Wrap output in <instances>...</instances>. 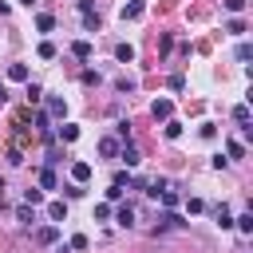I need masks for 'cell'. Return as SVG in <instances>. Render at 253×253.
Instances as JSON below:
<instances>
[{
	"label": "cell",
	"mask_w": 253,
	"mask_h": 253,
	"mask_svg": "<svg viewBox=\"0 0 253 253\" xmlns=\"http://www.w3.org/2000/svg\"><path fill=\"white\" fill-rule=\"evenodd\" d=\"M162 229H186V221H182L178 213H162L158 225H154V233H162Z\"/></svg>",
	"instance_id": "cell-1"
},
{
	"label": "cell",
	"mask_w": 253,
	"mask_h": 253,
	"mask_svg": "<svg viewBox=\"0 0 253 253\" xmlns=\"http://www.w3.org/2000/svg\"><path fill=\"white\" fill-rule=\"evenodd\" d=\"M146 12V0H130V4H123V20H138Z\"/></svg>",
	"instance_id": "cell-2"
},
{
	"label": "cell",
	"mask_w": 253,
	"mask_h": 253,
	"mask_svg": "<svg viewBox=\"0 0 253 253\" xmlns=\"http://www.w3.org/2000/svg\"><path fill=\"white\" fill-rule=\"evenodd\" d=\"M170 111H174L170 99H154V103H150V115H154V119H170Z\"/></svg>",
	"instance_id": "cell-3"
},
{
	"label": "cell",
	"mask_w": 253,
	"mask_h": 253,
	"mask_svg": "<svg viewBox=\"0 0 253 253\" xmlns=\"http://www.w3.org/2000/svg\"><path fill=\"white\" fill-rule=\"evenodd\" d=\"M91 174H95V170H91V162H75V166H71V178H75L79 186H83V182H91Z\"/></svg>",
	"instance_id": "cell-4"
},
{
	"label": "cell",
	"mask_w": 253,
	"mask_h": 253,
	"mask_svg": "<svg viewBox=\"0 0 253 253\" xmlns=\"http://www.w3.org/2000/svg\"><path fill=\"white\" fill-rule=\"evenodd\" d=\"M47 217L51 221H67V206L63 202H47Z\"/></svg>",
	"instance_id": "cell-5"
},
{
	"label": "cell",
	"mask_w": 253,
	"mask_h": 253,
	"mask_svg": "<svg viewBox=\"0 0 253 253\" xmlns=\"http://www.w3.org/2000/svg\"><path fill=\"white\" fill-rule=\"evenodd\" d=\"M71 55H75V59H91V43H87V40H75V43H71Z\"/></svg>",
	"instance_id": "cell-6"
},
{
	"label": "cell",
	"mask_w": 253,
	"mask_h": 253,
	"mask_svg": "<svg viewBox=\"0 0 253 253\" xmlns=\"http://www.w3.org/2000/svg\"><path fill=\"white\" fill-rule=\"evenodd\" d=\"M99 154H103V158H115V154H119V142H115V138H99Z\"/></svg>",
	"instance_id": "cell-7"
},
{
	"label": "cell",
	"mask_w": 253,
	"mask_h": 253,
	"mask_svg": "<svg viewBox=\"0 0 253 253\" xmlns=\"http://www.w3.org/2000/svg\"><path fill=\"white\" fill-rule=\"evenodd\" d=\"M213 221H217L221 229H229V225H233V217H229V210H225V206H213Z\"/></svg>",
	"instance_id": "cell-8"
},
{
	"label": "cell",
	"mask_w": 253,
	"mask_h": 253,
	"mask_svg": "<svg viewBox=\"0 0 253 253\" xmlns=\"http://www.w3.org/2000/svg\"><path fill=\"white\" fill-rule=\"evenodd\" d=\"M8 79H16V83H28V67H24V63H12V67H8Z\"/></svg>",
	"instance_id": "cell-9"
},
{
	"label": "cell",
	"mask_w": 253,
	"mask_h": 253,
	"mask_svg": "<svg viewBox=\"0 0 253 253\" xmlns=\"http://www.w3.org/2000/svg\"><path fill=\"white\" fill-rule=\"evenodd\" d=\"M59 138H63V142H75V138H79V126H75V123H63V126H59Z\"/></svg>",
	"instance_id": "cell-10"
},
{
	"label": "cell",
	"mask_w": 253,
	"mask_h": 253,
	"mask_svg": "<svg viewBox=\"0 0 253 253\" xmlns=\"http://www.w3.org/2000/svg\"><path fill=\"white\" fill-rule=\"evenodd\" d=\"M119 158H123V162H126V166H138V162H142V158H138V150H134V146H123V150H119Z\"/></svg>",
	"instance_id": "cell-11"
},
{
	"label": "cell",
	"mask_w": 253,
	"mask_h": 253,
	"mask_svg": "<svg viewBox=\"0 0 253 253\" xmlns=\"http://www.w3.org/2000/svg\"><path fill=\"white\" fill-rule=\"evenodd\" d=\"M115 221H119V225H130V221H134V210H130V206H119V210H115Z\"/></svg>",
	"instance_id": "cell-12"
},
{
	"label": "cell",
	"mask_w": 253,
	"mask_h": 253,
	"mask_svg": "<svg viewBox=\"0 0 253 253\" xmlns=\"http://www.w3.org/2000/svg\"><path fill=\"white\" fill-rule=\"evenodd\" d=\"M233 225H237L241 233H253V213H237V217H233Z\"/></svg>",
	"instance_id": "cell-13"
},
{
	"label": "cell",
	"mask_w": 253,
	"mask_h": 253,
	"mask_svg": "<svg viewBox=\"0 0 253 253\" xmlns=\"http://www.w3.org/2000/svg\"><path fill=\"white\" fill-rule=\"evenodd\" d=\"M115 55H119V63H130V59H134V47H130V43H119Z\"/></svg>",
	"instance_id": "cell-14"
},
{
	"label": "cell",
	"mask_w": 253,
	"mask_h": 253,
	"mask_svg": "<svg viewBox=\"0 0 253 253\" xmlns=\"http://www.w3.org/2000/svg\"><path fill=\"white\" fill-rule=\"evenodd\" d=\"M225 154H229V158H245V146H241L237 138H229V142H225Z\"/></svg>",
	"instance_id": "cell-15"
},
{
	"label": "cell",
	"mask_w": 253,
	"mask_h": 253,
	"mask_svg": "<svg viewBox=\"0 0 253 253\" xmlns=\"http://www.w3.org/2000/svg\"><path fill=\"white\" fill-rule=\"evenodd\" d=\"M40 190H55V174H51V166L40 170Z\"/></svg>",
	"instance_id": "cell-16"
},
{
	"label": "cell",
	"mask_w": 253,
	"mask_h": 253,
	"mask_svg": "<svg viewBox=\"0 0 253 253\" xmlns=\"http://www.w3.org/2000/svg\"><path fill=\"white\" fill-rule=\"evenodd\" d=\"M36 241H40V245H51V241H55V225H43V229L36 233Z\"/></svg>",
	"instance_id": "cell-17"
},
{
	"label": "cell",
	"mask_w": 253,
	"mask_h": 253,
	"mask_svg": "<svg viewBox=\"0 0 253 253\" xmlns=\"http://www.w3.org/2000/svg\"><path fill=\"white\" fill-rule=\"evenodd\" d=\"M36 51H40V59H55V43H51V40H43Z\"/></svg>",
	"instance_id": "cell-18"
},
{
	"label": "cell",
	"mask_w": 253,
	"mask_h": 253,
	"mask_svg": "<svg viewBox=\"0 0 253 253\" xmlns=\"http://www.w3.org/2000/svg\"><path fill=\"white\" fill-rule=\"evenodd\" d=\"M83 83H87V87H99V83H103V75H99L95 67H87V71H83Z\"/></svg>",
	"instance_id": "cell-19"
},
{
	"label": "cell",
	"mask_w": 253,
	"mask_h": 253,
	"mask_svg": "<svg viewBox=\"0 0 253 253\" xmlns=\"http://www.w3.org/2000/svg\"><path fill=\"white\" fill-rule=\"evenodd\" d=\"M36 28H40V32H51V28H55V20L43 12V16H36Z\"/></svg>",
	"instance_id": "cell-20"
},
{
	"label": "cell",
	"mask_w": 253,
	"mask_h": 253,
	"mask_svg": "<svg viewBox=\"0 0 253 253\" xmlns=\"http://www.w3.org/2000/svg\"><path fill=\"white\" fill-rule=\"evenodd\" d=\"M47 111H51V115H67V103H63V99H47Z\"/></svg>",
	"instance_id": "cell-21"
},
{
	"label": "cell",
	"mask_w": 253,
	"mask_h": 253,
	"mask_svg": "<svg viewBox=\"0 0 253 253\" xmlns=\"http://www.w3.org/2000/svg\"><path fill=\"white\" fill-rule=\"evenodd\" d=\"M36 130H40L43 138H51V126H47V115H36Z\"/></svg>",
	"instance_id": "cell-22"
},
{
	"label": "cell",
	"mask_w": 253,
	"mask_h": 253,
	"mask_svg": "<svg viewBox=\"0 0 253 253\" xmlns=\"http://www.w3.org/2000/svg\"><path fill=\"white\" fill-rule=\"evenodd\" d=\"M182 134V123H174V119H166V138H178Z\"/></svg>",
	"instance_id": "cell-23"
},
{
	"label": "cell",
	"mask_w": 253,
	"mask_h": 253,
	"mask_svg": "<svg viewBox=\"0 0 253 253\" xmlns=\"http://www.w3.org/2000/svg\"><path fill=\"white\" fill-rule=\"evenodd\" d=\"M233 119H237V123H249V107H245V103H241V107H233Z\"/></svg>",
	"instance_id": "cell-24"
},
{
	"label": "cell",
	"mask_w": 253,
	"mask_h": 253,
	"mask_svg": "<svg viewBox=\"0 0 253 253\" xmlns=\"http://www.w3.org/2000/svg\"><path fill=\"white\" fill-rule=\"evenodd\" d=\"M186 210H190V213H202V210H206V202H202V198H190V202H186Z\"/></svg>",
	"instance_id": "cell-25"
},
{
	"label": "cell",
	"mask_w": 253,
	"mask_h": 253,
	"mask_svg": "<svg viewBox=\"0 0 253 253\" xmlns=\"http://www.w3.org/2000/svg\"><path fill=\"white\" fill-rule=\"evenodd\" d=\"M95 217H99V221H107V217H111V206H107V202H99V206H95Z\"/></svg>",
	"instance_id": "cell-26"
},
{
	"label": "cell",
	"mask_w": 253,
	"mask_h": 253,
	"mask_svg": "<svg viewBox=\"0 0 253 253\" xmlns=\"http://www.w3.org/2000/svg\"><path fill=\"white\" fill-rule=\"evenodd\" d=\"M40 95H43V91H40V83H28V103H36Z\"/></svg>",
	"instance_id": "cell-27"
},
{
	"label": "cell",
	"mask_w": 253,
	"mask_h": 253,
	"mask_svg": "<svg viewBox=\"0 0 253 253\" xmlns=\"http://www.w3.org/2000/svg\"><path fill=\"white\" fill-rule=\"evenodd\" d=\"M24 202H28V206H40V202H43V194H40V190H28V198H24Z\"/></svg>",
	"instance_id": "cell-28"
},
{
	"label": "cell",
	"mask_w": 253,
	"mask_h": 253,
	"mask_svg": "<svg viewBox=\"0 0 253 253\" xmlns=\"http://www.w3.org/2000/svg\"><path fill=\"white\" fill-rule=\"evenodd\" d=\"M162 206H178V194L174 190H162Z\"/></svg>",
	"instance_id": "cell-29"
},
{
	"label": "cell",
	"mask_w": 253,
	"mask_h": 253,
	"mask_svg": "<svg viewBox=\"0 0 253 253\" xmlns=\"http://www.w3.org/2000/svg\"><path fill=\"white\" fill-rule=\"evenodd\" d=\"M16 217H20V221H32V206H28V202H24V206H20V210H16Z\"/></svg>",
	"instance_id": "cell-30"
},
{
	"label": "cell",
	"mask_w": 253,
	"mask_h": 253,
	"mask_svg": "<svg viewBox=\"0 0 253 253\" xmlns=\"http://www.w3.org/2000/svg\"><path fill=\"white\" fill-rule=\"evenodd\" d=\"M225 8H229V12H241V8H245V0H225Z\"/></svg>",
	"instance_id": "cell-31"
},
{
	"label": "cell",
	"mask_w": 253,
	"mask_h": 253,
	"mask_svg": "<svg viewBox=\"0 0 253 253\" xmlns=\"http://www.w3.org/2000/svg\"><path fill=\"white\" fill-rule=\"evenodd\" d=\"M4 103H8V91H4V83H0V107H4Z\"/></svg>",
	"instance_id": "cell-32"
},
{
	"label": "cell",
	"mask_w": 253,
	"mask_h": 253,
	"mask_svg": "<svg viewBox=\"0 0 253 253\" xmlns=\"http://www.w3.org/2000/svg\"><path fill=\"white\" fill-rule=\"evenodd\" d=\"M20 4H24V8H32V4H36V0H20Z\"/></svg>",
	"instance_id": "cell-33"
},
{
	"label": "cell",
	"mask_w": 253,
	"mask_h": 253,
	"mask_svg": "<svg viewBox=\"0 0 253 253\" xmlns=\"http://www.w3.org/2000/svg\"><path fill=\"white\" fill-rule=\"evenodd\" d=\"M0 194H4V182H0Z\"/></svg>",
	"instance_id": "cell-34"
}]
</instances>
